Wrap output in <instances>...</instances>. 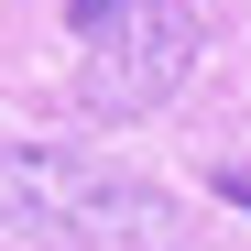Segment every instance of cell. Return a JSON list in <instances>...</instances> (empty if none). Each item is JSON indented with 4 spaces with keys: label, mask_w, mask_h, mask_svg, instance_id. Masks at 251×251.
Segmentation results:
<instances>
[{
    "label": "cell",
    "mask_w": 251,
    "mask_h": 251,
    "mask_svg": "<svg viewBox=\"0 0 251 251\" xmlns=\"http://www.w3.org/2000/svg\"><path fill=\"white\" fill-rule=\"evenodd\" d=\"M0 229H44L76 251H175L186 219L153 175L76 142H0Z\"/></svg>",
    "instance_id": "obj_1"
},
{
    "label": "cell",
    "mask_w": 251,
    "mask_h": 251,
    "mask_svg": "<svg viewBox=\"0 0 251 251\" xmlns=\"http://www.w3.org/2000/svg\"><path fill=\"white\" fill-rule=\"evenodd\" d=\"M186 76H197V0H120L76 55V99L88 120H142Z\"/></svg>",
    "instance_id": "obj_2"
},
{
    "label": "cell",
    "mask_w": 251,
    "mask_h": 251,
    "mask_svg": "<svg viewBox=\"0 0 251 251\" xmlns=\"http://www.w3.org/2000/svg\"><path fill=\"white\" fill-rule=\"evenodd\" d=\"M66 11H76V33H99V22L120 11V0H66Z\"/></svg>",
    "instance_id": "obj_4"
},
{
    "label": "cell",
    "mask_w": 251,
    "mask_h": 251,
    "mask_svg": "<svg viewBox=\"0 0 251 251\" xmlns=\"http://www.w3.org/2000/svg\"><path fill=\"white\" fill-rule=\"evenodd\" d=\"M207 186H219L229 207H251V164H219V175H207Z\"/></svg>",
    "instance_id": "obj_3"
}]
</instances>
